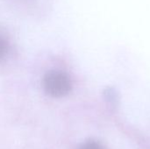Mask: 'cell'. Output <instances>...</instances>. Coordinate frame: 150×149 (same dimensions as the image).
Masks as SVG:
<instances>
[{"label":"cell","instance_id":"cell-3","mask_svg":"<svg viewBox=\"0 0 150 149\" xmlns=\"http://www.w3.org/2000/svg\"><path fill=\"white\" fill-rule=\"evenodd\" d=\"M80 149H103L102 147L95 141H88L84 143Z\"/></svg>","mask_w":150,"mask_h":149},{"label":"cell","instance_id":"cell-1","mask_svg":"<svg viewBox=\"0 0 150 149\" xmlns=\"http://www.w3.org/2000/svg\"><path fill=\"white\" fill-rule=\"evenodd\" d=\"M45 91L54 97H62L71 90V81L69 76L60 70L47 72L42 81Z\"/></svg>","mask_w":150,"mask_h":149},{"label":"cell","instance_id":"cell-2","mask_svg":"<svg viewBox=\"0 0 150 149\" xmlns=\"http://www.w3.org/2000/svg\"><path fill=\"white\" fill-rule=\"evenodd\" d=\"M7 50H8L7 43L4 40V39L0 36V60L5 56V54L7 53Z\"/></svg>","mask_w":150,"mask_h":149}]
</instances>
